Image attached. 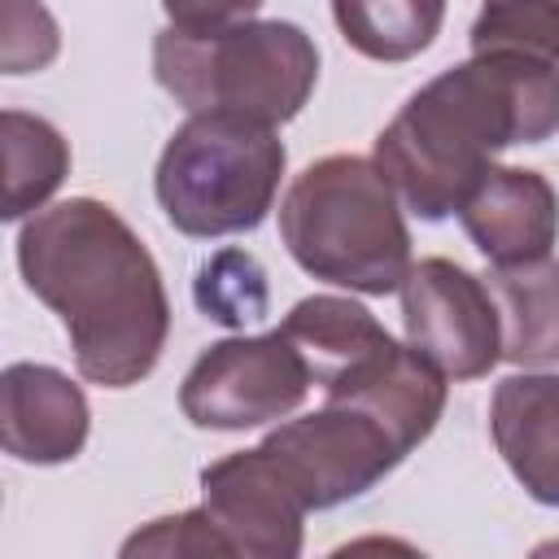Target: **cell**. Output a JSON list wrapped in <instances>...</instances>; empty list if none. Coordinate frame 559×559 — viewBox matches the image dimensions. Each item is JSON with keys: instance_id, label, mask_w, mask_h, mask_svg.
Returning <instances> with one entry per match:
<instances>
[{"instance_id": "cell-18", "label": "cell", "mask_w": 559, "mask_h": 559, "mask_svg": "<svg viewBox=\"0 0 559 559\" xmlns=\"http://www.w3.org/2000/svg\"><path fill=\"white\" fill-rule=\"evenodd\" d=\"M472 57L480 52H520L559 66V4L546 0H511L485 4L472 22Z\"/></svg>"}, {"instance_id": "cell-1", "label": "cell", "mask_w": 559, "mask_h": 559, "mask_svg": "<svg viewBox=\"0 0 559 559\" xmlns=\"http://www.w3.org/2000/svg\"><path fill=\"white\" fill-rule=\"evenodd\" d=\"M17 266L26 288L61 319L83 380L131 389L157 367L170 336V297L148 245L114 205L70 197L31 214L17 231Z\"/></svg>"}, {"instance_id": "cell-3", "label": "cell", "mask_w": 559, "mask_h": 559, "mask_svg": "<svg viewBox=\"0 0 559 559\" xmlns=\"http://www.w3.org/2000/svg\"><path fill=\"white\" fill-rule=\"evenodd\" d=\"M153 79L197 114L280 127L301 114L319 83L314 39L284 17H258V4H166L153 39Z\"/></svg>"}, {"instance_id": "cell-6", "label": "cell", "mask_w": 559, "mask_h": 559, "mask_svg": "<svg viewBox=\"0 0 559 559\" xmlns=\"http://www.w3.org/2000/svg\"><path fill=\"white\" fill-rule=\"evenodd\" d=\"M310 367L275 328L210 345L179 384V411L210 432H245L293 415L310 393Z\"/></svg>"}, {"instance_id": "cell-17", "label": "cell", "mask_w": 559, "mask_h": 559, "mask_svg": "<svg viewBox=\"0 0 559 559\" xmlns=\"http://www.w3.org/2000/svg\"><path fill=\"white\" fill-rule=\"evenodd\" d=\"M192 301L197 310L218 323V328H245L266 319L271 310V288H266V271L253 253L245 249H218L197 266L192 280Z\"/></svg>"}, {"instance_id": "cell-19", "label": "cell", "mask_w": 559, "mask_h": 559, "mask_svg": "<svg viewBox=\"0 0 559 559\" xmlns=\"http://www.w3.org/2000/svg\"><path fill=\"white\" fill-rule=\"evenodd\" d=\"M118 559H240V555L227 542V533L210 520V511L192 507V511H175L140 524L122 542Z\"/></svg>"}, {"instance_id": "cell-5", "label": "cell", "mask_w": 559, "mask_h": 559, "mask_svg": "<svg viewBox=\"0 0 559 559\" xmlns=\"http://www.w3.org/2000/svg\"><path fill=\"white\" fill-rule=\"evenodd\" d=\"M288 153L275 127L197 114L162 148L153 192L170 227L197 240L253 231L280 192Z\"/></svg>"}, {"instance_id": "cell-9", "label": "cell", "mask_w": 559, "mask_h": 559, "mask_svg": "<svg viewBox=\"0 0 559 559\" xmlns=\"http://www.w3.org/2000/svg\"><path fill=\"white\" fill-rule=\"evenodd\" d=\"M201 507L240 559H301L306 502L262 445L223 454L201 472Z\"/></svg>"}, {"instance_id": "cell-16", "label": "cell", "mask_w": 559, "mask_h": 559, "mask_svg": "<svg viewBox=\"0 0 559 559\" xmlns=\"http://www.w3.org/2000/svg\"><path fill=\"white\" fill-rule=\"evenodd\" d=\"M332 17L349 48L371 61H406L424 52L441 22L445 4L437 0H336Z\"/></svg>"}, {"instance_id": "cell-13", "label": "cell", "mask_w": 559, "mask_h": 559, "mask_svg": "<svg viewBox=\"0 0 559 559\" xmlns=\"http://www.w3.org/2000/svg\"><path fill=\"white\" fill-rule=\"evenodd\" d=\"M280 332L306 358L314 389L336 384L341 376L358 371L362 362H371L376 354H384L393 345V336L376 323V314L367 306H358L349 297H328V293L301 297L284 314Z\"/></svg>"}, {"instance_id": "cell-15", "label": "cell", "mask_w": 559, "mask_h": 559, "mask_svg": "<svg viewBox=\"0 0 559 559\" xmlns=\"http://www.w3.org/2000/svg\"><path fill=\"white\" fill-rule=\"evenodd\" d=\"M0 144H4V218H22L39 210L61 179L70 175V144L48 118L4 109L0 114Z\"/></svg>"}, {"instance_id": "cell-8", "label": "cell", "mask_w": 559, "mask_h": 559, "mask_svg": "<svg viewBox=\"0 0 559 559\" xmlns=\"http://www.w3.org/2000/svg\"><path fill=\"white\" fill-rule=\"evenodd\" d=\"M406 345L445 380H480L502 358L498 306L472 271L450 258H424L402 280Z\"/></svg>"}, {"instance_id": "cell-21", "label": "cell", "mask_w": 559, "mask_h": 559, "mask_svg": "<svg viewBox=\"0 0 559 559\" xmlns=\"http://www.w3.org/2000/svg\"><path fill=\"white\" fill-rule=\"evenodd\" d=\"M528 559H559V537H550V542L533 546V550H528Z\"/></svg>"}, {"instance_id": "cell-14", "label": "cell", "mask_w": 559, "mask_h": 559, "mask_svg": "<svg viewBox=\"0 0 559 559\" xmlns=\"http://www.w3.org/2000/svg\"><path fill=\"white\" fill-rule=\"evenodd\" d=\"M485 288L498 306L502 358L515 367L559 362V258L493 266Z\"/></svg>"}, {"instance_id": "cell-10", "label": "cell", "mask_w": 559, "mask_h": 559, "mask_svg": "<svg viewBox=\"0 0 559 559\" xmlns=\"http://www.w3.org/2000/svg\"><path fill=\"white\" fill-rule=\"evenodd\" d=\"M467 240L493 266H524L550 258L559 236V197L542 170L489 166L459 210Z\"/></svg>"}, {"instance_id": "cell-2", "label": "cell", "mask_w": 559, "mask_h": 559, "mask_svg": "<svg viewBox=\"0 0 559 559\" xmlns=\"http://www.w3.org/2000/svg\"><path fill=\"white\" fill-rule=\"evenodd\" d=\"M555 131L559 66L480 52L411 92L376 135L371 162L415 218L441 223L463 210L498 148L542 144Z\"/></svg>"}, {"instance_id": "cell-4", "label": "cell", "mask_w": 559, "mask_h": 559, "mask_svg": "<svg viewBox=\"0 0 559 559\" xmlns=\"http://www.w3.org/2000/svg\"><path fill=\"white\" fill-rule=\"evenodd\" d=\"M280 240L306 275L367 297L397 293L415 266L397 192L354 153L319 157L288 183Z\"/></svg>"}, {"instance_id": "cell-20", "label": "cell", "mask_w": 559, "mask_h": 559, "mask_svg": "<svg viewBox=\"0 0 559 559\" xmlns=\"http://www.w3.org/2000/svg\"><path fill=\"white\" fill-rule=\"evenodd\" d=\"M323 559H428L415 542L406 537H393V533H362V537H349L341 542L336 550H328Z\"/></svg>"}, {"instance_id": "cell-7", "label": "cell", "mask_w": 559, "mask_h": 559, "mask_svg": "<svg viewBox=\"0 0 559 559\" xmlns=\"http://www.w3.org/2000/svg\"><path fill=\"white\" fill-rule=\"evenodd\" d=\"M258 445L297 489L306 511H328L367 493L406 459V450L380 419L341 402H323L319 411L271 428Z\"/></svg>"}, {"instance_id": "cell-12", "label": "cell", "mask_w": 559, "mask_h": 559, "mask_svg": "<svg viewBox=\"0 0 559 559\" xmlns=\"http://www.w3.org/2000/svg\"><path fill=\"white\" fill-rule=\"evenodd\" d=\"M489 432L524 493L559 507V376H507L489 397Z\"/></svg>"}, {"instance_id": "cell-11", "label": "cell", "mask_w": 559, "mask_h": 559, "mask_svg": "<svg viewBox=\"0 0 559 559\" xmlns=\"http://www.w3.org/2000/svg\"><path fill=\"white\" fill-rule=\"evenodd\" d=\"M0 419H4V454L17 463L52 467L70 463L92 428V411L83 389L44 362H9L0 376Z\"/></svg>"}]
</instances>
